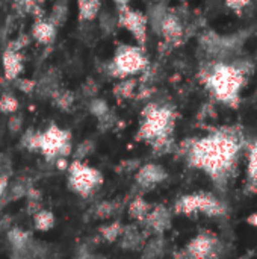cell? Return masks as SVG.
I'll return each instance as SVG.
<instances>
[{
    "label": "cell",
    "instance_id": "cell-1",
    "mask_svg": "<svg viewBox=\"0 0 257 259\" xmlns=\"http://www.w3.org/2000/svg\"><path fill=\"white\" fill-rule=\"evenodd\" d=\"M244 137L238 127H223L203 138L188 141L183 152L191 167L204 171L218 187L233 176Z\"/></svg>",
    "mask_w": 257,
    "mask_h": 259
},
{
    "label": "cell",
    "instance_id": "cell-2",
    "mask_svg": "<svg viewBox=\"0 0 257 259\" xmlns=\"http://www.w3.org/2000/svg\"><path fill=\"white\" fill-rule=\"evenodd\" d=\"M203 82L217 100L236 108L247 82V74L235 62L218 61L203 71Z\"/></svg>",
    "mask_w": 257,
    "mask_h": 259
},
{
    "label": "cell",
    "instance_id": "cell-3",
    "mask_svg": "<svg viewBox=\"0 0 257 259\" xmlns=\"http://www.w3.org/2000/svg\"><path fill=\"white\" fill-rule=\"evenodd\" d=\"M176 112L170 106L151 103L142 111V121L136 138L150 144L158 152H168L173 143Z\"/></svg>",
    "mask_w": 257,
    "mask_h": 259
},
{
    "label": "cell",
    "instance_id": "cell-4",
    "mask_svg": "<svg viewBox=\"0 0 257 259\" xmlns=\"http://www.w3.org/2000/svg\"><path fill=\"white\" fill-rule=\"evenodd\" d=\"M38 152L47 161L65 159L73 153L71 134L67 129H62L56 124H50L45 131L38 135Z\"/></svg>",
    "mask_w": 257,
    "mask_h": 259
},
{
    "label": "cell",
    "instance_id": "cell-5",
    "mask_svg": "<svg viewBox=\"0 0 257 259\" xmlns=\"http://www.w3.org/2000/svg\"><path fill=\"white\" fill-rule=\"evenodd\" d=\"M174 211L182 215L203 214L208 217H221L227 212V206L211 193H192L182 196L176 202Z\"/></svg>",
    "mask_w": 257,
    "mask_h": 259
},
{
    "label": "cell",
    "instance_id": "cell-6",
    "mask_svg": "<svg viewBox=\"0 0 257 259\" xmlns=\"http://www.w3.org/2000/svg\"><path fill=\"white\" fill-rule=\"evenodd\" d=\"M147 65H148V59L142 47L120 46L111 62V74L120 79H127L144 71Z\"/></svg>",
    "mask_w": 257,
    "mask_h": 259
},
{
    "label": "cell",
    "instance_id": "cell-7",
    "mask_svg": "<svg viewBox=\"0 0 257 259\" xmlns=\"http://www.w3.org/2000/svg\"><path fill=\"white\" fill-rule=\"evenodd\" d=\"M103 184V175L85 161H73L68 165V187L76 194L86 197Z\"/></svg>",
    "mask_w": 257,
    "mask_h": 259
},
{
    "label": "cell",
    "instance_id": "cell-8",
    "mask_svg": "<svg viewBox=\"0 0 257 259\" xmlns=\"http://www.w3.org/2000/svg\"><path fill=\"white\" fill-rule=\"evenodd\" d=\"M117 12H118L117 14L118 26L126 29L133 36L136 44L144 49L147 44V30H148L147 14H144L142 11L133 9L132 6H127V8L117 11Z\"/></svg>",
    "mask_w": 257,
    "mask_h": 259
},
{
    "label": "cell",
    "instance_id": "cell-9",
    "mask_svg": "<svg viewBox=\"0 0 257 259\" xmlns=\"http://www.w3.org/2000/svg\"><path fill=\"white\" fill-rule=\"evenodd\" d=\"M11 259H61V252L55 244L35 240L30 235L23 243L11 247Z\"/></svg>",
    "mask_w": 257,
    "mask_h": 259
},
{
    "label": "cell",
    "instance_id": "cell-10",
    "mask_svg": "<svg viewBox=\"0 0 257 259\" xmlns=\"http://www.w3.org/2000/svg\"><path fill=\"white\" fill-rule=\"evenodd\" d=\"M223 252V244L212 232H201L194 237L186 249L185 256L189 259H218Z\"/></svg>",
    "mask_w": 257,
    "mask_h": 259
},
{
    "label": "cell",
    "instance_id": "cell-11",
    "mask_svg": "<svg viewBox=\"0 0 257 259\" xmlns=\"http://www.w3.org/2000/svg\"><path fill=\"white\" fill-rule=\"evenodd\" d=\"M167 178H168V171L161 164L148 162L138 168L135 175V184L138 185V188L144 191H150L158 185H161L162 182H165Z\"/></svg>",
    "mask_w": 257,
    "mask_h": 259
},
{
    "label": "cell",
    "instance_id": "cell-12",
    "mask_svg": "<svg viewBox=\"0 0 257 259\" xmlns=\"http://www.w3.org/2000/svg\"><path fill=\"white\" fill-rule=\"evenodd\" d=\"M155 30L168 42V44H179L183 38V23L180 17L171 11H165L159 23L156 24Z\"/></svg>",
    "mask_w": 257,
    "mask_h": 259
},
{
    "label": "cell",
    "instance_id": "cell-13",
    "mask_svg": "<svg viewBox=\"0 0 257 259\" xmlns=\"http://www.w3.org/2000/svg\"><path fill=\"white\" fill-rule=\"evenodd\" d=\"M142 225L150 234L164 235L171 228V211L164 205H158L150 209Z\"/></svg>",
    "mask_w": 257,
    "mask_h": 259
},
{
    "label": "cell",
    "instance_id": "cell-14",
    "mask_svg": "<svg viewBox=\"0 0 257 259\" xmlns=\"http://www.w3.org/2000/svg\"><path fill=\"white\" fill-rule=\"evenodd\" d=\"M148 235L145 231H142L138 225L132 223V225H126L123 228V232L118 238L120 241V247L123 250H129V252H141L145 241H147Z\"/></svg>",
    "mask_w": 257,
    "mask_h": 259
},
{
    "label": "cell",
    "instance_id": "cell-15",
    "mask_svg": "<svg viewBox=\"0 0 257 259\" xmlns=\"http://www.w3.org/2000/svg\"><path fill=\"white\" fill-rule=\"evenodd\" d=\"M2 67H3V74L8 80H17L20 74L24 70V58L20 52L6 49L2 56Z\"/></svg>",
    "mask_w": 257,
    "mask_h": 259
},
{
    "label": "cell",
    "instance_id": "cell-16",
    "mask_svg": "<svg viewBox=\"0 0 257 259\" xmlns=\"http://www.w3.org/2000/svg\"><path fill=\"white\" fill-rule=\"evenodd\" d=\"M58 27L48 18H39L32 26V36L42 46H50L56 39Z\"/></svg>",
    "mask_w": 257,
    "mask_h": 259
},
{
    "label": "cell",
    "instance_id": "cell-17",
    "mask_svg": "<svg viewBox=\"0 0 257 259\" xmlns=\"http://www.w3.org/2000/svg\"><path fill=\"white\" fill-rule=\"evenodd\" d=\"M167 252V241L164 235H153L151 238H147L141 255L142 259H162Z\"/></svg>",
    "mask_w": 257,
    "mask_h": 259
},
{
    "label": "cell",
    "instance_id": "cell-18",
    "mask_svg": "<svg viewBox=\"0 0 257 259\" xmlns=\"http://www.w3.org/2000/svg\"><path fill=\"white\" fill-rule=\"evenodd\" d=\"M103 0H77V17L79 21H92L100 15Z\"/></svg>",
    "mask_w": 257,
    "mask_h": 259
},
{
    "label": "cell",
    "instance_id": "cell-19",
    "mask_svg": "<svg viewBox=\"0 0 257 259\" xmlns=\"http://www.w3.org/2000/svg\"><path fill=\"white\" fill-rule=\"evenodd\" d=\"M247 191H257V138L251 143L248 150V168H247Z\"/></svg>",
    "mask_w": 257,
    "mask_h": 259
},
{
    "label": "cell",
    "instance_id": "cell-20",
    "mask_svg": "<svg viewBox=\"0 0 257 259\" xmlns=\"http://www.w3.org/2000/svg\"><path fill=\"white\" fill-rule=\"evenodd\" d=\"M150 209H151V206L148 205V202H145L144 197L138 196V197H135V199L129 203V206H127V214H129V217H130L133 222H138V223L142 225V222L145 220V217H147V214L150 212Z\"/></svg>",
    "mask_w": 257,
    "mask_h": 259
},
{
    "label": "cell",
    "instance_id": "cell-21",
    "mask_svg": "<svg viewBox=\"0 0 257 259\" xmlns=\"http://www.w3.org/2000/svg\"><path fill=\"white\" fill-rule=\"evenodd\" d=\"M118 209H120V206L115 200H105V202L97 203L91 209V214L97 220H109L118 212Z\"/></svg>",
    "mask_w": 257,
    "mask_h": 259
},
{
    "label": "cell",
    "instance_id": "cell-22",
    "mask_svg": "<svg viewBox=\"0 0 257 259\" xmlns=\"http://www.w3.org/2000/svg\"><path fill=\"white\" fill-rule=\"evenodd\" d=\"M124 225L120 222H111V223H105L103 226H100L98 229V237L101 240H105L106 243H115L118 241L121 232H123Z\"/></svg>",
    "mask_w": 257,
    "mask_h": 259
},
{
    "label": "cell",
    "instance_id": "cell-23",
    "mask_svg": "<svg viewBox=\"0 0 257 259\" xmlns=\"http://www.w3.org/2000/svg\"><path fill=\"white\" fill-rule=\"evenodd\" d=\"M33 226L39 232H47L55 226V214L48 209H39L33 214Z\"/></svg>",
    "mask_w": 257,
    "mask_h": 259
},
{
    "label": "cell",
    "instance_id": "cell-24",
    "mask_svg": "<svg viewBox=\"0 0 257 259\" xmlns=\"http://www.w3.org/2000/svg\"><path fill=\"white\" fill-rule=\"evenodd\" d=\"M135 88H136V82L133 79H121V82H118L114 87V96L118 100L130 99L135 94Z\"/></svg>",
    "mask_w": 257,
    "mask_h": 259
},
{
    "label": "cell",
    "instance_id": "cell-25",
    "mask_svg": "<svg viewBox=\"0 0 257 259\" xmlns=\"http://www.w3.org/2000/svg\"><path fill=\"white\" fill-rule=\"evenodd\" d=\"M50 96H52L53 103L59 109H64V111H68L73 106V103H74L73 93L71 91H67V90H55Z\"/></svg>",
    "mask_w": 257,
    "mask_h": 259
},
{
    "label": "cell",
    "instance_id": "cell-26",
    "mask_svg": "<svg viewBox=\"0 0 257 259\" xmlns=\"http://www.w3.org/2000/svg\"><path fill=\"white\" fill-rule=\"evenodd\" d=\"M18 111V100L12 94H3L0 97V112L3 114H15Z\"/></svg>",
    "mask_w": 257,
    "mask_h": 259
},
{
    "label": "cell",
    "instance_id": "cell-27",
    "mask_svg": "<svg viewBox=\"0 0 257 259\" xmlns=\"http://www.w3.org/2000/svg\"><path fill=\"white\" fill-rule=\"evenodd\" d=\"M38 135H39L38 131L27 129L21 137V146L30 152H38Z\"/></svg>",
    "mask_w": 257,
    "mask_h": 259
},
{
    "label": "cell",
    "instance_id": "cell-28",
    "mask_svg": "<svg viewBox=\"0 0 257 259\" xmlns=\"http://www.w3.org/2000/svg\"><path fill=\"white\" fill-rule=\"evenodd\" d=\"M92 150H94V143H92L91 140H85V141H82V143L76 147V150L73 152V153H74V159H76V161H85L86 156L92 153Z\"/></svg>",
    "mask_w": 257,
    "mask_h": 259
},
{
    "label": "cell",
    "instance_id": "cell-29",
    "mask_svg": "<svg viewBox=\"0 0 257 259\" xmlns=\"http://www.w3.org/2000/svg\"><path fill=\"white\" fill-rule=\"evenodd\" d=\"M250 3L251 0H226V6L236 14H241Z\"/></svg>",
    "mask_w": 257,
    "mask_h": 259
},
{
    "label": "cell",
    "instance_id": "cell-30",
    "mask_svg": "<svg viewBox=\"0 0 257 259\" xmlns=\"http://www.w3.org/2000/svg\"><path fill=\"white\" fill-rule=\"evenodd\" d=\"M17 87L23 91V93H32L36 87V83L33 80H29V79H23V80H18L17 79Z\"/></svg>",
    "mask_w": 257,
    "mask_h": 259
},
{
    "label": "cell",
    "instance_id": "cell-31",
    "mask_svg": "<svg viewBox=\"0 0 257 259\" xmlns=\"http://www.w3.org/2000/svg\"><path fill=\"white\" fill-rule=\"evenodd\" d=\"M8 188H9V175L0 173V202L5 199Z\"/></svg>",
    "mask_w": 257,
    "mask_h": 259
},
{
    "label": "cell",
    "instance_id": "cell-32",
    "mask_svg": "<svg viewBox=\"0 0 257 259\" xmlns=\"http://www.w3.org/2000/svg\"><path fill=\"white\" fill-rule=\"evenodd\" d=\"M21 123H23L21 117L17 115V112H15V114H12V117H11V120H9V129H11L12 132H18L20 127H21Z\"/></svg>",
    "mask_w": 257,
    "mask_h": 259
},
{
    "label": "cell",
    "instance_id": "cell-33",
    "mask_svg": "<svg viewBox=\"0 0 257 259\" xmlns=\"http://www.w3.org/2000/svg\"><path fill=\"white\" fill-rule=\"evenodd\" d=\"M112 2H114L117 11H121V9H124V8H127V6H130V2H132V0H112Z\"/></svg>",
    "mask_w": 257,
    "mask_h": 259
},
{
    "label": "cell",
    "instance_id": "cell-34",
    "mask_svg": "<svg viewBox=\"0 0 257 259\" xmlns=\"http://www.w3.org/2000/svg\"><path fill=\"white\" fill-rule=\"evenodd\" d=\"M17 2H20L23 6H26V8H30L33 3H35V0H17Z\"/></svg>",
    "mask_w": 257,
    "mask_h": 259
},
{
    "label": "cell",
    "instance_id": "cell-35",
    "mask_svg": "<svg viewBox=\"0 0 257 259\" xmlns=\"http://www.w3.org/2000/svg\"><path fill=\"white\" fill-rule=\"evenodd\" d=\"M74 259H86V253H82V255H79V256H76Z\"/></svg>",
    "mask_w": 257,
    "mask_h": 259
},
{
    "label": "cell",
    "instance_id": "cell-36",
    "mask_svg": "<svg viewBox=\"0 0 257 259\" xmlns=\"http://www.w3.org/2000/svg\"><path fill=\"white\" fill-rule=\"evenodd\" d=\"M176 259H189V258H186L185 255H180V256H177V258H176Z\"/></svg>",
    "mask_w": 257,
    "mask_h": 259
},
{
    "label": "cell",
    "instance_id": "cell-37",
    "mask_svg": "<svg viewBox=\"0 0 257 259\" xmlns=\"http://www.w3.org/2000/svg\"><path fill=\"white\" fill-rule=\"evenodd\" d=\"M151 2H155V5H158V3H162V0H151Z\"/></svg>",
    "mask_w": 257,
    "mask_h": 259
},
{
    "label": "cell",
    "instance_id": "cell-38",
    "mask_svg": "<svg viewBox=\"0 0 257 259\" xmlns=\"http://www.w3.org/2000/svg\"><path fill=\"white\" fill-rule=\"evenodd\" d=\"M179 2H185V0H179Z\"/></svg>",
    "mask_w": 257,
    "mask_h": 259
}]
</instances>
